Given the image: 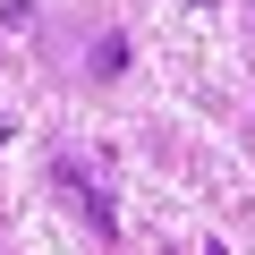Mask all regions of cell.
<instances>
[{
	"instance_id": "obj_1",
	"label": "cell",
	"mask_w": 255,
	"mask_h": 255,
	"mask_svg": "<svg viewBox=\"0 0 255 255\" xmlns=\"http://www.w3.org/2000/svg\"><path fill=\"white\" fill-rule=\"evenodd\" d=\"M51 170H60V187H68V196H77V204H85V221H94V238H119V213H111V204H102V187H94V179H85V162H77V153H60V162H51Z\"/></svg>"
}]
</instances>
